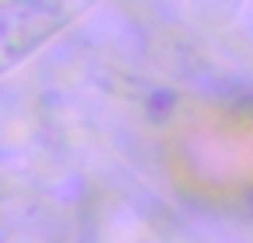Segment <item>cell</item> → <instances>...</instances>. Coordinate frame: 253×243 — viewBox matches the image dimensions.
I'll return each mask as SVG.
<instances>
[{"instance_id": "1", "label": "cell", "mask_w": 253, "mask_h": 243, "mask_svg": "<svg viewBox=\"0 0 253 243\" xmlns=\"http://www.w3.org/2000/svg\"><path fill=\"white\" fill-rule=\"evenodd\" d=\"M97 0H0V73L25 63Z\"/></svg>"}]
</instances>
